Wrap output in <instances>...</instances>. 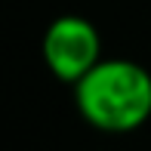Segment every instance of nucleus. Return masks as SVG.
I'll return each mask as SVG.
<instances>
[{
  "mask_svg": "<svg viewBox=\"0 0 151 151\" xmlns=\"http://www.w3.org/2000/svg\"><path fill=\"white\" fill-rule=\"evenodd\" d=\"M74 105L99 133H136L151 120V71L133 59H102L74 83Z\"/></svg>",
  "mask_w": 151,
  "mask_h": 151,
  "instance_id": "1",
  "label": "nucleus"
},
{
  "mask_svg": "<svg viewBox=\"0 0 151 151\" xmlns=\"http://www.w3.org/2000/svg\"><path fill=\"white\" fill-rule=\"evenodd\" d=\"M40 52H43L46 68L52 77L62 83L74 86L86 71H93L102 59V34L99 28L83 16H59L46 25L43 40H40Z\"/></svg>",
  "mask_w": 151,
  "mask_h": 151,
  "instance_id": "2",
  "label": "nucleus"
}]
</instances>
